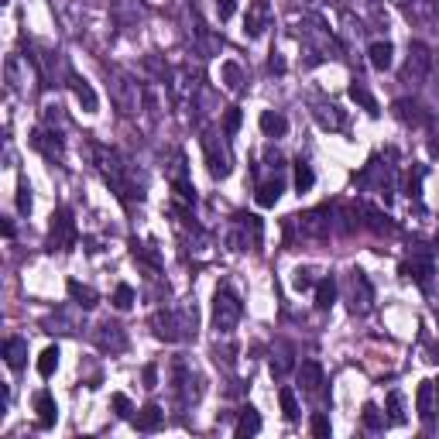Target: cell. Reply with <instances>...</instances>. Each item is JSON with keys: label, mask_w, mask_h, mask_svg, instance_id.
I'll list each match as a JSON object with an SVG mask.
<instances>
[{"label": "cell", "mask_w": 439, "mask_h": 439, "mask_svg": "<svg viewBox=\"0 0 439 439\" xmlns=\"http://www.w3.org/2000/svg\"><path fill=\"white\" fill-rule=\"evenodd\" d=\"M114 309H120V312H127V309L134 306V288L131 285H117V292H114Z\"/></svg>", "instance_id": "obj_37"}, {"label": "cell", "mask_w": 439, "mask_h": 439, "mask_svg": "<svg viewBox=\"0 0 439 439\" xmlns=\"http://www.w3.org/2000/svg\"><path fill=\"white\" fill-rule=\"evenodd\" d=\"M18 210L31 213V189H28V182H21L18 186Z\"/></svg>", "instance_id": "obj_42"}, {"label": "cell", "mask_w": 439, "mask_h": 439, "mask_svg": "<svg viewBox=\"0 0 439 439\" xmlns=\"http://www.w3.org/2000/svg\"><path fill=\"white\" fill-rule=\"evenodd\" d=\"M374 302V288L367 282V275H364L361 268H354L350 275H347V306L354 316H364L367 309Z\"/></svg>", "instance_id": "obj_5"}, {"label": "cell", "mask_w": 439, "mask_h": 439, "mask_svg": "<svg viewBox=\"0 0 439 439\" xmlns=\"http://www.w3.org/2000/svg\"><path fill=\"white\" fill-rule=\"evenodd\" d=\"M429 69H433V55H429V48H425L422 41H412L408 58H405V69H401V83L419 86V83H425Z\"/></svg>", "instance_id": "obj_7"}, {"label": "cell", "mask_w": 439, "mask_h": 439, "mask_svg": "<svg viewBox=\"0 0 439 439\" xmlns=\"http://www.w3.org/2000/svg\"><path fill=\"white\" fill-rule=\"evenodd\" d=\"M216 4V14H220V21H230L233 18V11H237V0H213Z\"/></svg>", "instance_id": "obj_43"}, {"label": "cell", "mask_w": 439, "mask_h": 439, "mask_svg": "<svg viewBox=\"0 0 439 439\" xmlns=\"http://www.w3.org/2000/svg\"><path fill=\"white\" fill-rule=\"evenodd\" d=\"M299 384H302V391L312 395V398H319L323 395V384H326V371L319 361H302L299 364Z\"/></svg>", "instance_id": "obj_12"}, {"label": "cell", "mask_w": 439, "mask_h": 439, "mask_svg": "<svg viewBox=\"0 0 439 439\" xmlns=\"http://www.w3.org/2000/svg\"><path fill=\"white\" fill-rule=\"evenodd\" d=\"M227 244L233 250H254L261 244V220L250 216V213H237L233 216V233L227 237Z\"/></svg>", "instance_id": "obj_4"}, {"label": "cell", "mask_w": 439, "mask_h": 439, "mask_svg": "<svg viewBox=\"0 0 439 439\" xmlns=\"http://www.w3.org/2000/svg\"><path fill=\"white\" fill-rule=\"evenodd\" d=\"M55 367H58V347L48 344L45 350H41V357H38V374H41V378H52V374H55Z\"/></svg>", "instance_id": "obj_34"}, {"label": "cell", "mask_w": 439, "mask_h": 439, "mask_svg": "<svg viewBox=\"0 0 439 439\" xmlns=\"http://www.w3.org/2000/svg\"><path fill=\"white\" fill-rule=\"evenodd\" d=\"M309 429H312V436H329V433H333V425H329V419H326L323 412H316V416H312Z\"/></svg>", "instance_id": "obj_39"}, {"label": "cell", "mask_w": 439, "mask_h": 439, "mask_svg": "<svg viewBox=\"0 0 439 439\" xmlns=\"http://www.w3.org/2000/svg\"><path fill=\"white\" fill-rule=\"evenodd\" d=\"M347 96L357 103V107H364L371 117H381V103L374 100V93L367 90V83L364 79H350V86H347Z\"/></svg>", "instance_id": "obj_15"}, {"label": "cell", "mask_w": 439, "mask_h": 439, "mask_svg": "<svg viewBox=\"0 0 439 439\" xmlns=\"http://www.w3.org/2000/svg\"><path fill=\"white\" fill-rule=\"evenodd\" d=\"M282 192H285V179H282V172H275V179H265V182L258 186L254 199H258V206L271 210V206H275V203L282 199Z\"/></svg>", "instance_id": "obj_16"}, {"label": "cell", "mask_w": 439, "mask_h": 439, "mask_svg": "<svg viewBox=\"0 0 439 439\" xmlns=\"http://www.w3.org/2000/svg\"><path fill=\"white\" fill-rule=\"evenodd\" d=\"M261 433V416H258V408H244L240 412V419H237V425H233V436L237 439H248V436H258Z\"/></svg>", "instance_id": "obj_24"}, {"label": "cell", "mask_w": 439, "mask_h": 439, "mask_svg": "<svg viewBox=\"0 0 439 439\" xmlns=\"http://www.w3.org/2000/svg\"><path fill=\"white\" fill-rule=\"evenodd\" d=\"M395 117H398L401 124H419L422 120V107L419 103H412V100H395Z\"/></svg>", "instance_id": "obj_31"}, {"label": "cell", "mask_w": 439, "mask_h": 439, "mask_svg": "<svg viewBox=\"0 0 439 439\" xmlns=\"http://www.w3.org/2000/svg\"><path fill=\"white\" fill-rule=\"evenodd\" d=\"M196 323H199V316H196V306H182V309H158L152 316V329L158 340H165V344H182V340H189L196 337Z\"/></svg>", "instance_id": "obj_1"}, {"label": "cell", "mask_w": 439, "mask_h": 439, "mask_svg": "<svg viewBox=\"0 0 439 439\" xmlns=\"http://www.w3.org/2000/svg\"><path fill=\"white\" fill-rule=\"evenodd\" d=\"M69 90H73V96L79 100V107H83L86 114H96V110H100V96H96V90L83 76L69 73Z\"/></svg>", "instance_id": "obj_14"}, {"label": "cell", "mask_w": 439, "mask_h": 439, "mask_svg": "<svg viewBox=\"0 0 439 439\" xmlns=\"http://www.w3.org/2000/svg\"><path fill=\"white\" fill-rule=\"evenodd\" d=\"M4 361L11 371H21L28 364V340L24 337H7L4 340Z\"/></svg>", "instance_id": "obj_19"}, {"label": "cell", "mask_w": 439, "mask_h": 439, "mask_svg": "<svg viewBox=\"0 0 439 439\" xmlns=\"http://www.w3.org/2000/svg\"><path fill=\"white\" fill-rule=\"evenodd\" d=\"M240 316H244L240 299L227 285L216 288V295H213V329L216 333H233V326L240 323Z\"/></svg>", "instance_id": "obj_2"}, {"label": "cell", "mask_w": 439, "mask_h": 439, "mask_svg": "<svg viewBox=\"0 0 439 439\" xmlns=\"http://www.w3.org/2000/svg\"><path fill=\"white\" fill-rule=\"evenodd\" d=\"M175 196H179L182 203H196V189H192L186 179H175Z\"/></svg>", "instance_id": "obj_41"}, {"label": "cell", "mask_w": 439, "mask_h": 439, "mask_svg": "<svg viewBox=\"0 0 439 439\" xmlns=\"http://www.w3.org/2000/svg\"><path fill=\"white\" fill-rule=\"evenodd\" d=\"M240 124H244L240 107H227V114H223V134H227V137H233V134L240 131Z\"/></svg>", "instance_id": "obj_36"}, {"label": "cell", "mask_w": 439, "mask_h": 439, "mask_svg": "<svg viewBox=\"0 0 439 439\" xmlns=\"http://www.w3.org/2000/svg\"><path fill=\"white\" fill-rule=\"evenodd\" d=\"M316 186V172H312V165L306 162H295V192L302 196V192H312Z\"/></svg>", "instance_id": "obj_33"}, {"label": "cell", "mask_w": 439, "mask_h": 439, "mask_svg": "<svg viewBox=\"0 0 439 439\" xmlns=\"http://www.w3.org/2000/svg\"><path fill=\"white\" fill-rule=\"evenodd\" d=\"M35 412H38V429H52L58 422V405L48 391H38V395H35Z\"/></svg>", "instance_id": "obj_20"}, {"label": "cell", "mask_w": 439, "mask_h": 439, "mask_svg": "<svg viewBox=\"0 0 439 439\" xmlns=\"http://www.w3.org/2000/svg\"><path fill=\"white\" fill-rule=\"evenodd\" d=\"M268 69H271V73H285V58L278 55V52H271V58H268Z\"/></svg>", "instance_id": "obj_45"}, {"label": "cell", "mask_w": 439, "mask_h": 439, "mask_svg": "<svg viewBox=\"0 0 439 439\" xmlns=\"http://www.w3.org/2000/svg\"><path fill=\"white\" fill-rule=\"evenodd\" d=\"M278 401H282V412H285L288 422H295L299 416H302V412H299V398H295L292 388H282V391H278Z\"/></svg>", "instance_id": "obj_35"}, {"label": "cell", "mask_w": 439, "mask_h": 439, "mask_svg": "<svg viewBox=\"0 0 439 439\" xmlns=\"http://www.w3.org/2000/svg\"><path fill=\"white\" fill-rule=\"evenodd\" d=\"M367 62H371V69H391V62H395V45L391 41H371L367 45Z\"/></svg>", "instance_id": "obj_17"}, {"label": "cell", "mask_w": 439, "mask_h": 439, "mask_svg": "<svg viewBox=\"0 0 439 439\" xmlns=\"http://www.w3.org/2000/svg\"><path fill=\"white\" fill-rule=\"evenodd\" d=\"M333 302H337V278L326 275L316 282V309H329Z\"/></svg>", "instance_id": "obj_28"}, {"label": "cell", "mask_w": 439, "mask_h": 439, "mask_svg": "<svg viewBox=\"0 0 439 439\" xmlns=\"http://www.w3.org/2000/svg\"><path fill=\"white\" fill-rule=\"evenodd\" d=\"M416 408H419L422 422H433L439 416V378H425L416 391Z\"/></svg>", "instance_id": "obj_9"}, {"label": "cell", "mask_w": 439, "mask_h": 439, "mask_svg": "<svg viewBox=\"0 0 439 439\" xmlns=\"http://www.w3.org/2000/svg\"><path fill=\"white\" fill-rule=\"evenodd\" d=\"M384 408H388V425H405V422H408V416H405V401H401V391H388Z\"/></svg>", "instance_id": "obj_30"}, {"label": "cell", "mask_w": 439, "mask_h": 439, "mask_svg": "<svg viewBox=\"0 0 439 439\" xmlns=\"http://www.w3.org/2000/svg\"><path fill=\"white\" fill-rule=\"evenodd\" d=\"M398 4H405V0H398Z\"/></svg>", "instance_id": "obj_46"}, {"label": "cell", "mask_w": 439, "mask_h": 439, "mask_svg": "<svg viewBox=\"0 0 439 439\" xmlns=\"http://www.w3.org/2000/svg\"><path fill=\"white\" fill-rule=\"evenodd\" d=\"M361 419H364V425H367L371 433H381L384 425H388V416H384V412L378 408V405H374V401H367V405H364Z\"/></svg>", "instance_id": "obj_32"}, {"label": "cell", "mask_w": 439, "mask_h": 439, "mask_svg": "<svg viewBox=\"0 0 439 439\" xmlns=\"http://www.w3.org/2000/svg\"><path fill=\"white\" fill-rule=\"evenodd\" d=\"M357 213H361V216H367V227L374 230V233H398V227H395V223H391L381 210H374V206H361Z\"/></svg>", "instance_id": "obj_26"}, {"label": "cell", "mask_w": 439, "mask_h": 439, "mask_svg": "<svg viewBox=\"0 0 439 439\" xmlns=\"http://www.w3.org/2000/svg\"><path fill=\"white\" fill-rule=\"evenodd\" d=\"M76 240H79V230H76L73 213L65 210V206H58V210L52 213V223H48V250L69 254V250L76 248Z\"/></svg>", "instance_id": "obj_3"}, {"label": "cell", "mask_w": 439, "mask_h": 439, "mask_svg": "<svg viewBox=\"0 0 439 439\" xmlns=\"http://www.w3.org/2000/svg\"><path fill=\"white\" fill-rule=\"evenodd\" d=\"M220 76H223V86H227L230 93H240V90H244V83H248L244 69H240L237 62H230V58L220 65Z\"/></svg>", "instance_id": "obj_25"}, {"label": "cell", "mask_w": 439, "mask_h": 439, "mask_svg": "<svg viewBox=\"0 0 439 439\" xmlns=\"http://www.w3.org/2000/svg\"><path fill=\"white\" fill-rule=\"evenodd\" d=\"M271 28V4L268 0H250L248 18H244V35L248 38H261Z\"/></svg>", "instance_id": "obj_10"}, {"label": "cell", "mask_w": 439, "mask_h": 439, "mask_svg": "<svg viewBox=\"0 0 439 439\" xmlns=\"http://www.w3.org/2000/svg\"><path fill=\"white\" fill-rule=\"evenodd\" d=\"M312 114H316V120H319V127H326V131H344L347 117L337 103H316Z\"/></svg>", "instance_id": "obj_18"}, {"label": "cell", "mask_w": 439, "mask_h": 439, "mask_svg": "<svg viewBox=\"0 0 439 439\" xmlns=\"http://www.w3.org/2000/svg\"><path fill=\"white\" fill-rule=\"evenodd\" d=\"M312 285H316V278H312L309 268H299V271L292 275V288H295V292H306V288H312Z\"/></svg>", "instance_id": "obj_38"}, {"label": "cell", "mask_w": 439, "mask_h": 439, "mask_svg": "<svg viewBox=\"0 0 439 439\" xmlns=\"http://www.w3.org/2000/svg\"><path fill=\"white\" fill-rule=\"evenodd\" d=\"M114 408H117V416H120V419H134V405H131V398H127V395H120V391H117V395H114Z\"/></svg>", "instance_id": "obj_40"}, {"label": "cell", "mask_w": 439, "mask_h": 439, "mask_svg": "<svg viewBox=\"0 0 439 439\" xmlns=\"http://www.w3.org/2000/svg\"><path fill=\"white\" fill-rule=\"evenodd\" d=\"M292 227H299L302 237H312V240H323L333 230V213L329 210H309L302 216H292Z\"/></svg>", "instance_id": "obj_8"}, {"label": "cell", "mask_w": 439, "mask_h": 439, "mask_svg": "<svg viewBox=\"0 0 439 439\" xmlns=\"http://www.w3.org/2000/svg\"><path fill=\"white\" fill-rule=\"evenodd\" d=\"M203 152H206V169H210L213 179H227L230 169H233V154H230L227 141H220L216 134H206L203 137Z\"/></svg>", "instance_id": "obj_6"}, {"label": "cell", "mask_w": 439, "mask_h": 439, "mask_svg": "<svg viewBox=\"0 0 439 439\" xmlns=\"http://www.w3.org/2000/svg\"><path fill=\"white\" fill-rule=\"evenodd\" d=\"M31 148L41 152L48 162H62V154H65V141H62V134L58 131H45V127H38V131L31 134Z\"/></svg>", "instance_id": "obj_11"}, {"label": "cell", "mask_w": 439, "mask_h": 439, "mask_svg": "<svg viewBox=\"0 0 439 439\" xmlns=\"http://www.w3.org/2000/svg\"><path fill=\"white\" fill-rule=\"evenodd\" d=\"M96 347H100V350H110V354L127 350V333H124V326L100 323V326H96Z\"/></svg>", "instance_id": "obj_13"}, {"label": "cell", "mask_w": 439, "mask_h": 439, "mask_svg": "<svg viewBox=\"0 0 439 439\" xmlns=\"http://www.w3.org/2000/svg\"><path fill=\"white\" fill-rule=\"evenodd\" d=\"M258 124H261L265 137H285V134H288V117L278 114V110H261Z\"/></svg>", "instance_id": "obj_23"}, {"label": "cell", "mask_w": 439, "mask_h": 439, "mask_svg": "<svg viewBox=\"0 0 439 439\" xmlns=\"http://www.w3.org/2000/svg\"><path fill=\"white\" fill-rule=\"evenodd\" d=\"M69 299H73V302H79V306L83 309H93L96 302H100V295H96L93 288L90 285H83V282H76V278H69Z\"/></svg>", "instance_id": "obj_27"}, {"label": "cell", "mask_w": 439, "mask_h": 439, "mask_svg": "<svg viewBox=\"0 0 439 439\" xmlns=\"http://www.w3.org/2000/svg\"><path fill=\"white\" fill-rule=\"evenodd\" d=\"M134 429L137 433H154V429H162V422H165V412L158 408V405H144V408H137V416H134Z\"/></svg>", "instance_id": "obj_21"}, {"label": "cell", "mask_w": 439, "mask_h": 439, "mask_svg": "<svg viewBox=\"0 0 439 439\" xmlns=\"http://www.w3.org/2000/svg\"><path fill=\"white\" fill-rule=\"evenodd\" d=\"M141 381H144V388H158V367H154V364H144Z\"/></svg>", "instance_id": "obj_44"}, {"label": "cell", "mask_w": 439, "mask_h": 439, "mask_svg": "<svg viewBox=\"0 0 439 439\" xmlns=\"http://www.w3.org/2000/svg\"><path fill=\"white\" fill-rule=\"evenodd\" d=\"M436 275V268H433V261L425 258V261H405L401 265V278H412L419 288H429V278Z\"/></svg>", "instance_id": "obj_22"}, {"label": "cell", "mask_w": 439, "mask_h": 439, "mask_svg": "<svg viewBox=\"0 0 439 439\" xmlns=\"http://www.w3.org/2000/svg\"><path fill=\"white\" fill-rule=\"evenodd\" d=\"M378 169H384V165H381V162H374V158H371V162H367V169L361 172V186H364V182H371V175L378 172ZM374 192H381L384 199H391V175L378 179V182H374Z\"/></svg>", "instance_id": "obj_29"}]
</instances>
